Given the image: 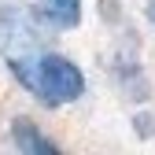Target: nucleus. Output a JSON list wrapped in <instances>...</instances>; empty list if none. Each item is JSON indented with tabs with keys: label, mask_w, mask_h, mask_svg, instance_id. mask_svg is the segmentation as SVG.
I'll return each instance as SVG.
<instances>
[{
	"label": "nucleus",
	"mask_w": 155,
	"mask_h": 155,
	"mask_svg": "<svg viewBox=\"0 0 155 155\" xmlns=\"http://www.w3.org/2000/svg\"><path fill=\"white\" fill-rule=\"evenodd\" d=\"M48 30L41 18L33 15V4L26 0H0V55L4 59H18L37 48H45Z\"/></svg>",
	"instance_id": "2"
},
{
	"label": "nucleus",
	"mask_w": 155,
	"mask_h": 155,
	"mask_svg": "<svg viewBox=\"0 0 155 155\" xmlns=\"http://www.w3.org/2000/svg\"><path fill=\"white\" fill-rule=\"evenodd\" d=\"M133 133L140 140H155V111H133Z\"/></svg>",
	"instance_id": "5"
},
{
	"label": "nucleus",
	"mask_w": 155,
	"mask_h": 155,
	"mask_svg": "<svg viewBox=\"0 0 155 155\" xmlns=\"http://www.w3.org/2000/svg\"><path fill=\"white\" fill-rule=\"evenodd\" d=\"M8 140L22 155H59V144L33 122V114H15L8 122Z\"/></svg>",
	"instance_id": "3"
},
{
	"label": "nucleus",
	"mask_w": 155,
	"mask_h": 155,
	"mask_svg": "<svg viewBox=\"0 0 155 155\" xmlns=\"http://www.w3.org/2000/svg\"><path fill=\"white\" fill-rule=\"evenodd\" d=\"M33 15L48 33H70L81 26V0H33Z\"/></svg>",
	"instance_id": "4"
},
{
	"label": "nucleus",
	"mask_w": 155,
	"mask_h": 155,
	"mask_svg": "<svg viewBox=\"0 0 155 155\" xmlns=\"http://www.w3.org/2000/svg\"><path fill=\"white\" fill-rule=\"evenodd\" d=\"M8 70L15 74V81L22 85L37 104L45 107H63L85 96V74L74 59L52 52V48H37L30 55L8 59Z\"/></svg>",
	"instance_id": "1"
},
{
	"label": "nucleus",
	"mask_w": 155,
	"mask_h": 155,
	"mask_svg": "<svg viewBox=\"0 0 155 155\" xmlns=\"http://www.w3.org/2000/svg\"><path fill=\"white\" fill-rule=\"evenodd\" d=\"M144 18H148V26L155 33V0H144Z\"/></svg>",
	"instance_id": "6"
}]
</instances>
